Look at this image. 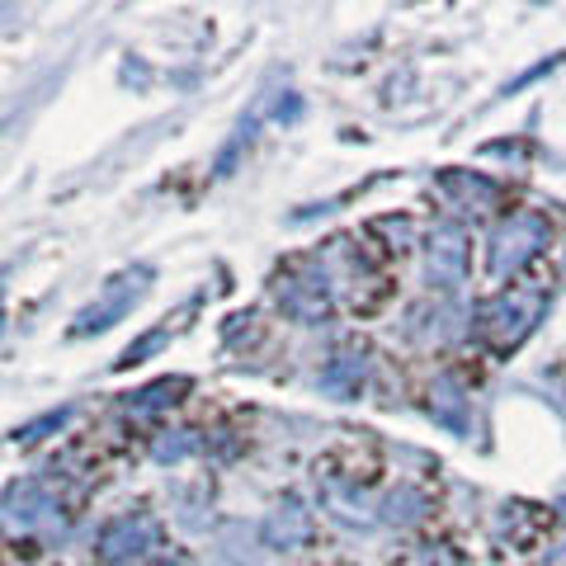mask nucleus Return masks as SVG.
I'll return each mask as SVG.
<instances>
[{
  "label": "nucleus",
  "instance_id": "nucleus-11",
  "mask_svg": "<svg viewBox=\"0 0 566 566\" xmlns=\"http://www.w3.org/2000/svg\"><path fill=\"white\" fill-rule=\"evenodd\" d=\"M430 416L439 424H449L453 434H463L468 430V397H463V387H458L453 378H439L430 387Z\"/></svg>",
  "mask_w": 566,
  "mask_h": 566
},
{
  "label": "nucleus",
  "instance_id": "nucleus-17",
  "mask_svg": "<svg viewBox=\"0 0 566 566\" xmlns=\"http://www.w3.org/2000/svg\"><path fill=\"white\" fill-rule=\"evenodd\" d=\"M156 566H170V562H156Z\"/></svg>",
  "mask_w": 566,
  "mask_h": 566
},
{
  "label": "nucleus",
  "instance_id": "nucleus-16",
  "mask_svg": "<svg viewBox=\"0 0 566 566\" xmlns=\"http://www.w3.org/2000/svg\"><path fill=\"white\" fill-rule=\"evenodd\" d=\"M0 335H6V283H0Z\"/></svg>",
  "mask_w": 566,
  "mask_h": 566
},
{
  "label": "nucleus",
  "instance_id": "nucleus-7",
  "mask_svg": "<svg viewBox=\"0 0 566 566\" xmlns=\"http://www.w3.org/2000/svg\"><path fill=\"white\" fill-rule=\"evenodd\" d=\"M439 189H444V199L463 212H491L501 208V185L486 180V175L476 170H444L439 175Z\"/></svg>",
  "mask_w": 566,
  "mask_h": 566
},
{
  "label": "nucleus",
  "instance_id": "nucleus-8",
  "mask_svg": "<svg viewBox=\"0 0 566 566\" xmlns=\"http://www.w3.org/2000/svg\"><path fill=\"white\" fill-rule=\"evenodd\" d=\"M279 303L289 307V316L297 322H322L326 307H331V293H326V274L322 279H283L279 283Z\"/></svg>",
  "mask_w": 566,
  "mask_h": 566
},
{
  "label": "nucleus",
  "instance_id": "nucleus-13",
  "mask_svg": "<svg viewBox=\"0 0 566 566\" xmlns=\"http://www.w3.org/2000/svg\"><path fill=\"white\" fill-rule=\"evenodd\" d=\"M180 392H189V382L185 378H166V382H156V387H147V392H137V397H128V406L133 411H161V406H175L180 401Z\"/></svg>",
  "mask_w": 566,
  "mask_h": 566
},
{
  "label": "nucleus",
  "instance_id": "nucleus-12",
  "mask_svg": "<svg viewBox=\"0 0 566 566\" xmlns=\"http://www.w3.org/2000/svg\"><path fill=\"white\" fill-rule=\"evenodd\" d=\"M420 515H424V495L411 491V486L392 491V495H387V505H382V520L387 524H416Z\"/></svg>",
  "mask_w": 566,
  "mask_h": 566
},
{
  "label": "nucleus",
  "instance_id": "nucleus-5",
  "mask_svg": "<svg viewBox=\"0 0 566 566\" xmlns=\"http://www.w3.org/2000/svg\"><path fill=\"white\" fill-rule=\"evenodd\" d=\"M156 547V520L151 515H123L99 534V562L109 566H133Z\"/></svg>",
  "mask_w": 566,
  "mask_h": 566
},
{
  "label": "nucleus",
  "instance_id": "nucleus-2",
  "mask_svg": "<svg viewBox=\"0 0 566 566\" xmlns=\"http://www.w3.org/2000/svg\"><path fill=\"white\" fill-rule=\"evenodd\" d=\"M547 237H553V222H547L543 212H534V208L510 212V218L495 227L491 241H486V274L501 279V283L515 279L524 264H534L543 255Z\"/></svg>",
  "mask_w": 566,
  "mask_h": 566
},
{
  "label": "nucleus",
  "instance_id": "nucleus-6",
  "mask_svg": "<svg viewBox=\"0 0 566 566\" xmlns=\"http://www.w3.org/2000/svg\"><path fill=\"white\" fill-rule=\"evenodd\" d=\"M147 270H133V274H123V279H114L109 283V293L99 297L95 307H85L81 316H76V335H91V331H104V326H114L118 316H128L133 312V303L142 293H147Z\"/></svg>",
  "mask_w": 566,
  "mask_h": 566
},
{
  "label": "nucleus",
  "instance_id": "nucleus-9",
  "mask_svg": "<svg viewBox=\"0 0 566 566\" xmlns=\"http://www.w3.org/2000/svg\"><path fill=\"white\" fill-rule=\"evenodd\" d=\"M364 378H368V354H364V349H340V354H335V359L326 364L322 387H326L331 397L349 401V397H359Z\"/></svg>",
  "mask_w": 566,
  "mask_h": 566
},
{
  "label": "nucleus",
  "instance_id": "nucleus-3",
  "mask_svg": "<svg viewBox=\"0 0 566 566\" xmlns=\"http://www.w3.org/2000/svg\"><path fill=\"white\" fill-rule=\"evenodd\" d=\"M0 528L6 534H20V538H33V534H62V505L43 482H14L6 495H0Z\"/></svg>",
  "mask_w": 566,
  "mask_h": 566
},
{
  "label": "nucleus",
  "instance_id": "nucleus-10",
  "mask_svg": "<svg viewBox=\"0 0 566 566\" xmlns=\"http://www.w3.org/2000/svg\"><path fill=\"white\" fill-rule=\"evenodd\" d=\"M307 528H312V515L289 495V501H279L270 510V520H264L260 534H264V543H270V547H297L307 538Z\"/></svg>",
  "mask_w": 566,
  "mask_h": 566
},
{
  "label": "nucleus",
  "instance_id": "nucleus-1",
  "mask_svg": "<svg viewBox=\"0 0 566 566\" xmlns=\"http://www.w3.org/2000/svg\"><path fill=\"white\" fill-rule=\"evenodd\" d=\"M547 289H505L495 293L491 303H482V312H476V335H482V345L491 354H515L528 335L538 331V322L547 316Z\"/></svg>",
  "mask_w": 566,
  "mask_h": 566
},
{
  "label": "nucleus",
  "instance_id": "nucleus-14",
  "mask_svg": "<svg viewBox=\"0 0 566 566\" xmlns=\"http://www.w3.org/2000/svg\"><path fill=\"white\" fill-rule=\"evenodd\" d=\"M66 420V406H62V411H48L43 420H33V424H24V430H20V439H39L43 430H57V424Z\"/></svg>",
  "mask_w": 566,
  "mask_h": 566
},
{
  "label": "nucleus",
  "instance_id": "nucleus-4",
  "mask_svg": "<svg viewBox=\"0 0 566 566\" xmlns=\"http://www.w3.org/2000/svg\"><path fill=\"white\" fill-rule=\"evenodd\" d=\"M468 264H472V237L458 222H439L424 237V279L439 293H453L458 283H468Z\"/></svg>",
  "mask_w": 566,
  "mask_h": 566
},
{
  "label": "nucleus",
  "instance_id": "nucleus-15",
  "mask_svg": "<svg viewBox=\"0 0 566 566\" xmlns=\"http://www.w3.org/2000/svg\"><path fill=\"white\" fill-rule=\"evenodd\" d=\"M547 566H566V543L557 547V553H553V557H547Z\"/></svg>",
  "mask_w": 566,
  "mask_h": 566
}]
</instances>
